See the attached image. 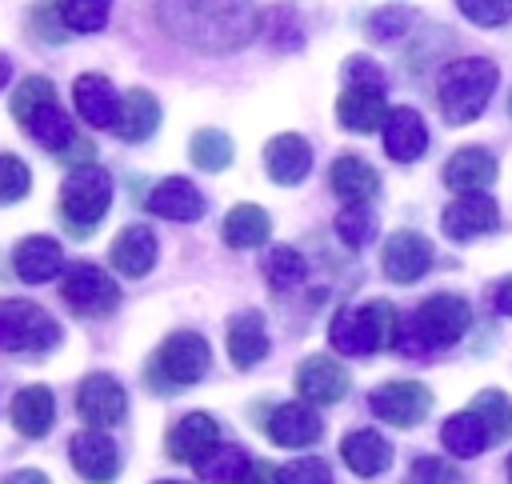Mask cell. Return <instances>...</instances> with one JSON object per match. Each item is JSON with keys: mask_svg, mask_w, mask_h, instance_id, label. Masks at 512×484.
Here are the masks:
<instances>
[{"mask_svg": "<svg viewBox=\"0 0 512 484\" xmlns=\"http://www.w3.org/2000/svg\"><path fill=\"white\" fill-rule=\"evenodd\" d=\"M160 28L196 52H236L256 36L252 0H160Z\"/></svg>", "mask_w": 512, "mask_h": 484, "instance_id": "1", "label": "cell"}, {"mask_svg": "<svg viewBox=\"0 0 512 484\" xmlns=\"http://www.w3.org/2000/svg\"><path fill=\"white\" fill-rule=\"evenodd\" d=\"M496 80H500V72H496V64L484 60V56L452 60V64L440 72V80H436L440 116H444L448 124H472V120L488 108V100H492V92H496Z\"/></svg>", "mask_w": 512, "mask_h": 484, "instance_id": "2", "label": "cell"}, {"mask_svg": "<svg viewBox=\"0 0 512 484\" xmlns=\"http://www.w3.org/2000/svg\"><path fill=\"white\" fill-rule=\"evenodd\" d=\"M468 324H472L468 300L456 296V292H436V296H428V300L416 308V316H412L408 324L400 320L396 352L420 356V352H428V348H452V344L468 332Z\"/></svg>", "mask_w": 512, "mask_h": 484, "instance_id": "3", "label": "cell"}, {"mask_svg": "<svg viewBox=\"0 0 512 484\" xmlns=\"http://www.w3.org/2000/svg\"><path fill=\"white\" fill-rule=\"evenodd\" d=\"M396 332H400L396 308L372 300L360 308H340L328 324V344L340 356H372L380 348H396Z\"/></svg>", "mask_w": 512, "mask_h": 484, "instance_id": "4", "label": "cell"}, {"mask_svg": "<svg viewBox=\"0 0 512 484\" xmlns=\"http://www.w3.org/2000/svg\"><path fill=\"white\" fill-rule=\"evenodd\" d=\"M108 204H112V176L100 164H80L60 184V216L72 228V236H92Z\"/></svg>", "mask_w": 512, "mask_h": 484, "instance_id": "5", "label": "cell"}, {"mask_svg": "<svg viewBox=\"0 0 512 484\" xmlns=\"http://www.w3.org/2000/svg\"><path fill=\"white\" fill-rule=\"evenodd\" d=\"M60 344V324L32 300H0V352L48 356Z\"/></svg>", "mask_w": 512, "mask_h": 484, "instance_id": "6", "label": "cell"}, {"mask_svg": "<svg viewBox=\"0 0 512 484\" xmlns=\"http://www.w3.org/2000/svg\"><path fill=\"white\" fill-rule=\"evenodd\" d=\"M208 364H212V348L200 332H172L152 352L148 380L152 388H188L208 376Z\"/></svg>", "mask_w": 512, "mask_h": 484, "instance_id": "7", "label": "cell"}, {"mask_svg": "<svg viewBox=\"0 0 512 484\" xmlns=\"http://www.w3.org/2000/svg\"><path fill=\"white\" fill-rule=\"evenodd\" d=\"M60 296L80 316H108L120 304V288L100 264H72L60 280Z\"/></svg>", "mask_w": 512, "mask_h": 484, "instance_id": "8", "label": "cell"}, {"mask_svg": "<svg viewBox=\"0 0 512 484\" xmlns=\"http://www.w3.org/2000/svg\"><path fill=\"white\" fill-rule=\"evenodd\" d=\"M368 408L396 428H416L432 412V392L420 380H388L368 396Z\"/></svg>", "mask_w": 512, "mask_h": 484, "instance_id": "9", "label": "cell"}, {"mask_svg": "<svg viewBox=\"0 0 512 484\" xmlns=\"http://www.w3.org/2000/svg\"><path fill=\"white\" fill-rule=\"evenodd\" d=\"M76 408H80L84 424H92V428H116L128 416V396H124L120 380H112L108 372H92L76 388Z\"/></svg>", "mask_w": 512, "mask_h": 484, "instance_id": "10", "label": "cell"}, {"mask_svg": "<svg viewBox=\"0 0 512 484\" xmlns=\"http://www.w3.org/2000/svg\"><path fill=\"white\" fill-rule=\"evenodd\" d=\"M380 264H384V276L396 280V284H412L420 280L428 268H432V240L404 228V232H392L384 240V252H380Z\"/></svg>", "mask_w": 512, "mask_h": 484, "instance_id": "11", "label": "cell"}, {"mask_svg": "<svg viewBox=\"0 0 512 484\" xmlns=\"http://www.w3.org/2000/svg\"><path fill=\"white\" fill-rule=\"evenodd\" d=\"M68 456H72V468L88 484H112L116 472H120V452H116V444H112V436L104 428L76 432L72 444H68Z\"/></svg>", "mask_w": 512, "mask_h": 484, "instance_id": "12", "label": "cell"}, {"mask_svg": "<svg viewBox=\"0 0 512 484\" xmlns=\"http://www.w3.org/2000/svg\"><path fill=\"white\" fill-rule=\"evenodd\" d=\"M500 224V208L488 192H460V200H452L440 216V228L452 236V240H472V236H484Z\"/></svg>", "mask_w": 512, "mask_h": 484, "instance_id": "13", "label": "cell"}, {"mask_svg": "<svg viewBox=\"0 0 512 484\" xmlns=\"http://www.w3.org/2000/svg\"><path fill=\"white\" fill-rule=\"evenodd\" d=\"M348 384L352 380H348L344 364H336L328 356H308L296 368V392L308 404H340L348 396Z\"/></svg>", "mask_w": 512, "mask_h": 484, "instance_id": "14", "label": "cell"}, {"mask_svg": "<svg viewBox=\"0 0 512 484\" xmlns=\"http://www.w3.org/2000/svg\"><path fill=\"white\" fill-rule=\"evenodd\" d=\"M72 104H76L80 120L92 124V128H116V120H120V96H116L112 80L100 76V72L76 76V84H72Z\"/></svg>", "mask_w": 512, "mask_h": 484, "instance_id": "15", "label": "cell"}, {"mask_svg": "<svg viewBox=\"0 0 512 484\" xmlns=\"http://www.w3.org/2000/svg\"><path fill=\"white\" fill-rule=\"evenodd\" d=\"M268 440L280 444V448H304V444H316L320 432H324V420L316 416V408L308 400H292V404H280L268 424H264Z\"/></svg>", "mask_w": 512, "mask_h": 484, "instance_id": "16", "label": "cell"}, {"mask_svg": "<svg viewBox=\"0 0 512 484\" xmlns=\"http://www.w3.org/2000/svg\"><path fill=\"white\" fill-rule=\"evenodd\" d=\"M312 168V148L304 136L296 132H280L264 144V172L276 180V184H300Z\"/></svg>", "mask_w": 512, "mask_h": 484, "instance_id": "17", "label": "cell"}, {"mask_svg": "<svg viewBox=\"0 0 512 484\" xmlns=\"http://www.w3.org/2000/svg\"><path fill=\"white\" fill-rule=\"evenodd\" d=\"M148 212H156L164 220H176V224L200 220L204 216V192L184 176H168L148 192Z\"/></svg>", "mask_w": 512, "mask_h": 484, "instance_id": "18", "label": "cell"}, {"mask_svg": "<svg viewBox=\"0 0 512 484\" xmlns=\"http://www.w3.org/2000/svg\"><path fill=\"white\" fill-rule=\"evenodd\" d=\"M216 444H220V424H216L208 412H188V416H184L180 424H172V432H168V456H172V460H184V464L204 460Z\"/></svg>", "mask_w": 512, "mask_h": 484, "instance_id": "19", "label": "cell"}, {"mask_svg": "<svg viewBox=\"0 0 512 484\" xmlns=\"http://www.w3.org/2000/svg\"><path fill=\"white\" fill-rule=\"evenodd\" d=\"M380 132H384V152L392 160H400V164L420 160L424 148H428V128H424L416 108H392Z\"/></svg>", "mask_w": 512, "mask_h": 484, "instance_id": "20", "label": "cell"}, {"mask_svg": "<svg viewBox=\"0 0 512 484\" xmlns=\"http://www.w3.org/2000/svg\"><path fill=\"white\" fill-rule=\"evenodd\" d=\"M496 180V156L488 148H460L444 164V184L452 192H484Z\"/></svg>", "mask_w": 512, "mask_h": 484, "instance_id": "21", "label": "cell"}, {"mask_svg": "<svg viewBox=\"0 0 512 484\" xmlns=\"http://www.w3.org/2000/svg\"><path fill=\"white\" fill-rule=\"evenodd\" d=\"M108 260H112V268L120 272V276H144V272H152V264H156V236L144 228V224H128L116 240H112V248H108Z\"/></svg>", "mask_w": 512, "mask_h": 484, "instance_id": "22", "label": "cell"}, {"mask_svg": "<svg viewBox=\"0 0 512 484\" xmlns=\"http://www.w3.org/2000/svg\"><path fill=\"white\" fill-rule=\"evenodd\" d=\"M52 420H56V400H52V392L44 384H28V388H20L12 396V428L20 436L40 440V436H48Z\"/></svg>", "mask_w": 512, "mask_h": 484, "instance_id": "23", "label": "cell"}, {"mask_svg": "<svg viewBox=\"0 0 512 484\" xmlns=\"http://www.w3.org/2000/svg\"><path fill=\"white\" fill-rule=\"evenodd\" d=\"M12 268H16V276H20L24 284H44V280H52V276L64 268V252H60V244L48 240V236H28V240L16 244Z\"/></svg>", "mask_w": 512, "mask_h": 484, "instance_id": "24", "label": "cell"}, {"mask_svg": "<svg viewBox=\"0 0 512 484\" xmlns=\"http://www.w3.org/2000/svg\"><path fill=\"white\" fill-rule=\"evenodd\" d=\"M328 180H332V192H336L340 200H348V204H364V200H372V196L380 192V176H376V168H372L368 160L352 156V152L332 160Z\"/></svg>", "mask_w": 512, "mask_h": 484, "instance_id": "25", "label": "cell"}, {"mask_svg": "<svg viewBox=\"0 0 512 484\" xmlns=\"http://www.w3.org/2000/svg\"><path fill=\"white\" fill-rule=\"evenodd\" d=\"M228 356L236 368H252L268 356V332L260 312H240L228 320Z\"/></svg>", "mask_w": 512, "mask_h": 484, "instance_id": "26", "label": "cell"}, {"mask_svg": "<svg viewBox=\"0 0 512 484\" xmlns=\"http://www.w3.org/2000/svg\"><path fill=\"white\" fill-rule=\"evenodd\" d=\"M340 456H344V464H348L356 476H380V472L392 464V444H388L380 432L360 428V432H348V436H344Z\"/></svg>", "mask_w": 512, "mask_h": 484, "instance_id": "27", "label": "cell"}, {"mask_svg": "<svg viewBox=\"0 0 512 484\" xmlns=\"http://www.w3.org/2000/svg\"><path fill=\"white\" fill-rule=\"evenodd\" d=\"M336 116L348 132H376L388 120L384 92H364V88H344L336 100Z\"/></svg>", "mask_w": 512, "mask_h": 484, "instance_id": "28", "label": "cell"}, {"mask_svg": "<svg viewBox=\"0 0 512 484\" xmlns=\"http://www.w3.org/2000/svg\"><path fill=\"white\" fill-rule=\"evenodd\" d=\"M156 128H160V104H156V96L144 92V88H132L120 100V120H116L120 140H148Z\"/></svg>", "mask_w": 512, "mask_h": 484, "instance_id": "29", "label": "cell"}, {"mask_svg": "<svg viewBox=\"0 0 512 484\" xmlns=\"http://www.w3.org/2000/svg\"><path fill=\"white\" fill-rule=\"evenodd\" d=\"M440 444H444L452 456H480V452L492 444V436H488L484 420L468 408V412H456V416L444 420V428H440Z\"/></svg>", "mask_w": 512, "mask_h": 484, "instance_id": "30", "label": "cell"}, {"mask_svg": "<svg viewBox=\"0 0 512 484\" xmlns=\"http://www.w3.org/2000/svg\"><path fill=\"white\" fill-rule=\"evenodd\" d=\"M220 232H224V240H228L232 248H260V244L268 240V232H272V220H268V212L256 208V204H236V208H228Z\"/></svg>", "mask_w": 512, "mask_h": 484, "instance_id": "31", "label": "cell"}, {"mask_svg": "<svg viewBox=\"0 0 512 484\" xmlns=\"http://www.w3.org/2000/svg\"><path fill=\"white\" fill-rule=\"evenodd\" d=\"M252 460L244 448H232V444H216L204 460H196V472L208 480V484H240L248 476Z\"/></svg>", "mask_w": 512, "mask_h": 484, "instance_id": "32", "label": "cell"}, {"mask_svg": "<svg viewBox=\"0 0 512 484\" xmlns=\"http://www.w3.org/2000/svg\"><path fill=\"white\" fill-rule=\"evenodd\" d=\"M28 136L36 140V144H44V148H52V152H60V148H68L76 136H72V120L56 108V104H48V108H40L28 124Z\"/></svg>", "mask_w": 512, "mask_h": 484, "instance_id": "33", "label": "cell"}, {"mask_svg": "<svg viewBox=\"0 0 512 484\" xmlns=\"http://www.w3.org/2000/svg\"><path fill=\"white\" fill-rule=\"evenodd\" d=\"M188 156H192L196 168L220 172V168L232 164V140H228L220 128H200V132L192 136V144H188Z\"/></svg>", "mask_w": 512, "mask_h": 484, "instance_id": "34", "label": "cell"}, {"mask_svg": "<svg viewBox=\"0 0 512 484\" xmlns=\"http://www.w3.org/2000/svg\"><path fill=\"white\" fill-rule=\"evenodd\" d=\"M376 228H380V220H376V212H372L368 204H348V208L336 216V236H340L348 248H368V244L376 240Z\"/></svg>", "mask_w": 512, "mask_h": 484, "instance_id": "35", "label": "cell"}, {"mask_svg": "<svg viewBox=\"0 0 512 484\" xmlns=\"http://www.w3.org/2000/svg\"><path fill=\"white\" fill-rule=\"evenodd\" d=\"M264 276H268L272 288H296V284L308 276V264H304V256H300L296 248L276 244V248H268V256H264Z\"/></svg>", "mask_w": 512, "mask_h": 484, "instance_id": "36", "label": "cell"}, {"mask_svg": "<svg viewBox=\"0 0 512 484\" xmlns=\"http://www.w3.org/2000/svg\"><path fill=\"white\" fill-rule=\"evenodd\" d=\"M472 412L484 420V428H488L492 440H508V436H512V400H508L500 388L480 392V396L472 400Z\"/></svg>", "mask_w": 512, "mask_h": 484, "instance_id": "37", "label": "cell"}, {"mask_svg": "<svg viewBox=\"0 0 512 484\" xmlns=\"http://www.w3.org/2000/svg\"><path fill=\"white\" fill-rule=\"evenodd\" d=\"M48 104H56V88H52V80H44V76H28V80H20L16 84V92H12V116L20 120V124H28L40 108H48Z\"/></svg>", "mask_w": 512, "mask_h": 484, "instance_id": "38", "label": "cell"}, {"mask_svg": "<svg viewBox=\"0 0 512 484\" xmlns=\"http://www.w3.org/2000/svg\"><path fill=\"white\" fill-rule=\"evenodd\" d=\"M112 0H60V20L68 32H100L108 24Z\"/></svg>", "mask_w": 512, "mask_h": 484, "instance_id": "39", "label": "cell"}, {"mask_svg": "<svg viewBox=\"0 0 512 484\" xmlns=\"http://www.w3.org/2000/svg\"><path fill=\"white\" fill-rule=\"evenodd\" d=\"M28 188H32V172H28V164H24L20 156H12V152H0V204H16V200H24Z\"/></svg>", "mask_w": 512, "mask_h": 484, "instance_id": "40", "label": "cell"}, {"mask_svg": "<svg viewBox=\"0 0 512 484\" xmlns=\"http://www.w3.org/2000/svg\"><path fill=\"white\" fill-rule=\"evenodd\" d=\"M404 484H464V476L444 456H416L408 476H404Z\"/></svg>", "mask_w": 512, "mask_h": 484, "instance_id": "41", "label": "cell"}, {"mask_svg": "<svg viewBox=\"0 0 512 484\" xmlns=\"http://www.w3.org/2000/svg\"><path fill=\"white\" fill-rule=\"evenodd\" d=\"M408 24H412V12L408 8H396V4H388V8H380V12H372V20H368V32H372V40H400L404 32H408Z\"/></svg>", "mask_w": 512, "mask_h": 484, "instance_id": "42", "label": "cell"}, {"mask_svg": "<svg viewBox=\"0 0 512 484\" xmlns=\"http://www.w3.org/2000/svg\"><path fill=\"white\" fill-rule=\"evenodd\" d=\"M344 84L348 88H364V92H384V72H380L376 60L352 56V60H344Z\"/></svg>", "mask_w": 512, "mask_h": 484, "instance_id": "43", "label": "cell"}, {"mask_svg": "<svg viewBox=\"0 0 512 484\" xmlns=\"http://www.w3.org/2000/svg\"><path fill=\"white\" fill-rule=\"evenodd\" d=\"M32 32L40 36V40H64L68 36V28H64V20H60V0H40L36 8H32Z\"/></svg>", "mask_w": 512, "mask_h": 484, "instance_id": "44", "label": "cell"}, {"mask_svg": "<svg viewBox=\"0 0 512 484\" xmlns=\"http://www.w3.org/2000/svg\"><path fill=\"white\" fill-rule=\"evenodd\" d=\"M280 480L284 484H332V468L320 456H304V460H292L280 472Z\"/></svg>", "mask_w": 512, "mask_h": 484, "instance_id": "45", "label": "cell"}, {"mask_svg": "<svg viewBox=\"0 0 512 484\" xmlns=\"http://www.w3.org/2000/svg\"><path fill=\"white\" fill-rule=\"evenodd\" d=\"M456 8L480 28H496L508 20V0H456Z\"/></svg>", "mask_w": 512, "mask_h": 484, "instance_id": "46", "label": "cell"}, {"mask_svg": "<svg viewBox=\"0 0 512 484\" xmlns=\"http://www.w3.org/2000/svg\"><path fill=\"white\" fill-rule=\"evenodd\" d=\"M56 156H60L64 164H72V168H80V160H84V164L92 160V144H88V140H72V144H68V148H60Z\"/></svg>", "mask_w": 512, "mask_h": 484, "instance_id": "47", "label": "cell"}, {"mask_svg": "<svg viewBox=\"0 0 512 484\" xmlns=\"http://www.w3.org/2000/svg\"><path fill=\"white\" fill-rule=\"evenodd\" d=\"M492 308L500 316H512V276H504L496 288H492Z\"/></svg>", "mask_w": 512, "mask_h": 484, "instance_id": "48", "label": "cell"}, {"mask_svg": "<svg viewBox=\"0 0 512 484\" xmlns=\"http://www.w3.org/2000/svg\"><path fill=\"white\" fill-rule=\"evenodd\" d=\"M240 484H284V480H280V472H276L272 464H252Z\"/></svg>", "mask_w": 512, "mask_h": 484, "instance_id": "49", "label": "cell"}, {"mask_svg": "<svg viewBox=\"0 0 512 484\" xmlns=\"http://www.w3.org/2000/svg\"><path fill=\"white\" fill-rule=\"evenodd\" d=\"M4 484H48V476L36 472V468H20V472H8Z\"/></svg>", "mask_w": 512, "mask_h": 484, "instance_id": "50", "label": "cell"}, {"mask_svg": "<svg viewBox=\"0 0 512 484\" xmlns=\"http://www.w3.org/2000/svg\"><path fill=\"white\" fill-rule=\"evenodd\" d=\"M8 76H12V64H8V56H4V52H0V88H4V84H8Z\"/></svg>", "mask_w": 512, "mask_h": 484, "instance_id": "51", "label": "cell"}, {"mask_svg": "<svg viewBox=\"0 0 512 484\" xmlns=\"http://www.w3.org/2000/svg\"><path fill=\"white\" fill-rule=\"evenodd\" d=\"M508 480H512V456H508Z\"/></svg>", "mask_w": 512, "mask_h": 484, "instance_id": "52", "label": "cell"}, {"mask_svg": "<svg viewBox=\"0 0 512 484\" xmlns=\"http://www.w3.org/2000/svg\"><path fill=\"white\" fill-rule=\"evenodd\" d=\"M156 484H180V480H156Z\"/></svg>", "mask_w": 512, "mask_h": 484, "instance_id": "53", "label": "cell"}]
</instances>
